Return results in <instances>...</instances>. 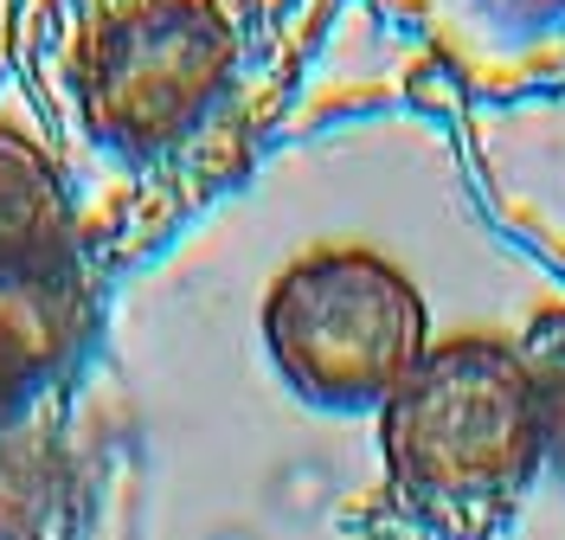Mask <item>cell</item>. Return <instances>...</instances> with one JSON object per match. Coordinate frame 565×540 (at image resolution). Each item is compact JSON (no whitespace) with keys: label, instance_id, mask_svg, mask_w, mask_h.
<instances>
[{"label":"cell","instance_id":"obj_3","mask_svg":"<svg viewBox=\"0 0 565 540\" xmlns=\"http://www.w3.org/2000/svg\"><path fill=\"white\" fill-rule=\"evenodd\" d=\"M238 72V27L218 0H129L77 59V104L109 155L154 161L206 129Z\"/></svg>","mask_w":565,"mask_h":540},{"label":"cell","instance_id":"obj_1","mask_svg":"<svg viewBox=\"0 0 565 540\" xmlns=\"http://www.w3.org/2000/svg\"><path fill=\"white\" fill-rule=\"evenodd\" d=\"M392 489L424 515H494L546 464V399L527 348L501 335H444L380 405Z\"/></svg>","mask_w":565,"mask_h":540},{"label":"cell","instance_id":"obj_5","mask_svg":"<svg viewBox=\"0 0 565 540\" xmlns=\"http://www.w3.org/2000/svg\"><path fill=\"white\" fill-rule=\"evenodd\" d=\"M84 277L0 296V432L33 405L84 341Z\"/></svg>","mask_w":565,"mask_h":540},{"label":"cell","instance_id":"obj_6","mask_svg":"<svg viewBox=\"0 0 565 540\" xmlns=\"http://www.w3.org/2000/svg\"><path fill=\"white\" fill-rule=\"evenodd\" d=\"M533 373H540V399H546V457L565 469V328L540 335L527 348Z\"/></svg>","mask_w":565,"mask_h":540},{"label":"cell","instance_id":"obj_7","mask_svg":"<svg viewBox=\"0 0 565 540\" xmlns=\"http://www.w3.org/2000/svg\"><path fill=\"white\" fill-rule=\"evenodd\" d=\"M0 540H39V534L20 521V515H7V508H0Z\"/></svg>","mask_w":565,"mask_h":540},{"label":"cell","instance_id":"obj_4","mask_svg":"<svg viewBox=\"0 0 565 540\" xmlns=\"http://www.w3.org/2000/svg\"><path fill=\"white\" fill-rule=\"evenodd\" d=\"M84 277L77 271V207L58 161L0 123V296Z\"/></svg>","mask_w":565,"mask_h":540},{"label":"cell","instance_id":"obj_8","mask_svg":"<svg viewBox=\"0 0 565 540\" xmlns=\"http://www.w3.org/2000/svg\"><path fill=\"white\" fill-rule=\"evenodd\" d=\"M559 13H565V0H559Z\"/></svg>","mask_w":565,"mask_h":540},{"label":"cell","instance_id":"obj_2","mask_svg":"<svg viewBox=\"0 0 565 540\" xmlns=\"http://www.w3.org/2000/svg\"><path fill=\"white\" fill-rule=\"evenodd\" d=\"M430 341L418 284L366 245L296 257L264 296V348L316 412H380Z\"/></svg>","mask_w":565,"mask_h":540}]
</instances>
